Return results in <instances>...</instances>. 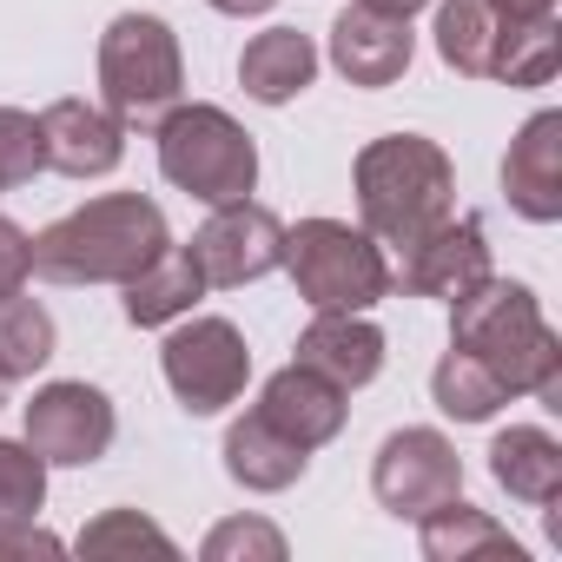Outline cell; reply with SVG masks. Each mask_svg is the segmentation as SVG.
Masks as SVG:
<instances>
[{
    "mask_svg": "<svg viewBox=\"0 0 562 562\" xmlns=\"http://www.w3.org/2000/svg\"><path fill=\"white\" fill-rule=\"evenodd\" d=\"M450 345L483 358L509 397H542L549 411H562V338L522 278L490 271L476 292H463L450 305Z\"/></svg>",
    "mask_w": 562,
    "mask_h": 562,
    "instance_id": "1",
    "label": "cell"
},
{
    "mask_svg": "<svg viewBox=\"0 0 562 562\" xmlns=\"http://www.w3.org/2000/svg\"><path fill=\"white\" fill-rule=\"evenodd\" d=\"M166 245H172V225L146 192H100L34 238V278H54V285H126Z\"/></svg>",
    "mask_w": 562,
    "mask_h": 562,
    "instance_id": "2",
    "label": "cell"
},
{
    "mask_svg": "<svg viewBox=\"0 0 562 562\" xmlns=\"http://www.w3.org/2000/svg\"><path fill=\"white\" fill-rule=\"evenodd\" d=\"M358 212L378 245L411 251L424 232H437L457 212V166L437 139L424 133H384L358 153Z\"/></svg>",
    "mask_w": 562,
    "mask_h": 562,
    "instance_id": "3",
    "label": "cell"
},
{
    "mask_svg": "<svg viewBox=\"0 0 562 562\" xmlns=\"http://www.w3.org/2000/svg\"><path fill=\"white\" fill-rule=\"evenodd\" d=\"M159 172L166 186H179L186 199L199 205H232V199H251L258 192V146L251 133L225 113V106H205V100H179L159 126Z\"/></svg>",
    "mask_w": 562,
    "mask_h": 562,
    "instance_id": "4",
    "label": "cell"
},
{
    "mask_svg": "<svg viewBox=\"0 0 562 562\" xmlns=\"http://www.w3.org/2000/svg\"><path fill=\"white\" fill-rule=\"evenodd\" d=\"M292 285L312 312H371L391 299V258L384 245L364 232V225H345V218H299L285 225V258Z\"/></svg>",
    "mask_w": 562,
    "mask_h": 562,
    "instance_id": "5",
    "label": "cell"
},
{
    "mask_svg": "<svg viewBox=\"0 0 562 562\" xmlns=\"http://www.w3.org/2000/svg\"><path fill=\"white\" fill-rule=\"evenodd\" d=\"M100 100L120 126H159L186 100V54L159 14H120L100 34Z\"/></svg>",
    "mask_w": 562,
    "mask_h": 562,
    "instance_id": "6",
    "label": "cell"
},
{
    "mask_svg": "<svg viewBox=\"0 0 562 562\" xmlns=\"http://www.w3.org/2000/svg\"><path fill=\"white\" fill-rule=\"evenodd\" d=\"M159 371L179 397V411L192 417H218L225 404L245 397L251 384V351H245V331L232 318H192L159 345Z\"/></svg>",
    "mask_w": 562,
    "mask_h": 562,
    "instance_id": "7",
    "label": "cell"
},
{
    "mask_svg": "<svg viewBox=\"0 0 562 562\" xmlns=\"http://www.w3.org/2000/svg\"><path fill=\"white\" fill-rule=\"evenodd\" d=\"M186 251L205 278V292H238V285H258L265 271H278V258H285V218L258 199H232V205H212V218L192 232Z\"/></svg>",
    "mask_w": 562,
    "mask_h": 562,
    "instance_id": "8",
    "label": "cell"
},
{
    "mask_svg": "<svg viewBox=\"0 0 562 562\" xmlns=\"http://www.w3.org/2000/svg\"><path fill=\"white\" fill-rule=\"evenodd\" d=\"M113 437H120L113 397L87 378L41 384L34 404H27V443L47 457V470H87L113 450Z\"/></svg>",
    "mask_w": 562,
    "mask_h": 562,
    "instance_id": "9",
    "label": "cell"
},
{
    "mask_svg": "<svg viewBox=\"0 0 562 562\" xmlns=\"http://www.w3.org/2000/svg\"><path fill=\"white\" fill-rule=\"evenodd\" d=\"M457 490H463V457H457V443H450L443 430L411 424V430H391V437H384V450H378V463H371V496H378L391 516L417 522L430 503H443V496H457Z\"/></svg>",
    "mask_w": 562,
    "mask_h": 562,
    "instance_id": "10",
    "label": "cell"
},
{
    "mask_svg": "<svg viewBox=\"0 0 562 562\" xmlns=\"http://www.w3.org/2000/svg\"><path fill=\"white\" fill-rule=\"evenodd\" d=\"M483 278H490V238H483L476 212H450L437 232H424L404 251V292H417V299L457 305L463 292L483 285Z\"/></svg>",
    "mask_w": 562,
    "mask_h": 562,
    "instance_id": "11",
    "label": "cell"
},
{
    "mask_svg": "<svg viewBox=\"0 0 562 562\" xmlns=\"http://www.w3.org/2000/svg\"><path fill=\"white\" fill-rule=\"evenodd\" d=\"M417 60V34L404 14H378V8H345L331 21V67L351 80V87H397Z\"/></svg>",
    "mask_w": 562,
    "mask_h": 562,
    "instance_id": "12",
    "label": "cell"
},
{
    "mask_svg": "<svg viewBox=\"0 0 562 562\" xmlns=\"http://www.w3.org/2000/svg\"><path fill=\"white\" fill-rule=\"evenodd\" d=\"M351 391H338L331 378H318L312 364H285V371H271L265 378V391H258V417L278 430V437H292L299 450H325L338 430H345V417H351V404H345Z\"/></svg>",
    "mask_w": 562,
    "mask_h": 562,
    "instance_id": "13",
    "label": "cell"
},
{
    "mask_svg": "<svg viewBox=\"0 0 562 562\" xmlns=\"http://www.w3.org/2000/svg\"><path fill=\"white\" fill-rule=\"evenodd\" d=\"M503 192L509 212L529 225H555L562 218V113L542 106L522 120V133L503 153Z\"/></svg>",
    "mask_w": 562,
    "mask_h": 562,
    "instance_id": "14",
    "label": "cell"
},
{
    "mask_svg": "<svg viewBox=\"0 0 562 562\" xmlns=\"http://www.w3.org/2000/svg\"><path fill=\"white\" fill-rule=\"evenodd\" d=\"M41 153L60 179H106L126 159V126L93 100H54L41 113Z\"/></svg>",
    "mask_w": 562,
    "mask_h": 562,
    "instance_id": "15",
    "label": "cell"
},
{
    "mask_svg": "<svg viewBox=\"0 0 562 562\" xmlns=\"http://www.w3.org/2000/svg\"><path fill=\"white\" fill-rule=\"evenodd\" d=\"M299 364H312L338 391H364L384 371V331L364 312H312V325L299 338Z\"/></svg>",
    "mask_w": 562,
    "mask_h": 562,
    "instance_id": "16",
    "label": "cell"
},
{
    "mask_svg": "<svg viewBox=\"0 0 562 562\" xmlns=\"http://www.w3.org/2000/svg\"><path fill=\"white\" fill-rule=\"evenodd\" d=\"M312 80H318V47H312V34H299V27H265V34H251L245 54H238V87H245L258 106H285V100H299Z\"/></svg>",
    "mask_w": 562,
    "mask_h": 562,
    "instance_id": "17",
    "label": "cell"
},
{
    "mask_svg": "<svg viewBox=\"0 0 562 562\" xmlns=\"http://www.w3.org/2000/svg\"><path fill=\"white\" fill-rule=\"evenodd\" d=\"M305 470H312V450H299L292 437H278L258 411H251V417H238V424L225 430V476H232L238 490H251V496H278V490H292Z\"/></svg>",
    "mask_w": 562,
    "mask_h": 562,
    "instance_id": "18",
    "label": "cell"
},
{
    "mask_svg": "<svg viewBox=\"0 0 562 562\" xmlns=\"http://www.w3.org/2000/svg\"><path fill=\"white\" fill-rule=\"evenodd\" d=\"M417 542H424L430 562H476V555H509V562H522V542H516L490 509L463 503V490L443 496V503H430V509L417 516Z\"/></svg>",
    "mask_w": 562,
    "mask_h": 562,
    "instance_id": "19",
    "label": "cell"
},
{
    "mask_svg": "<svg viewBox=\"0 0 562 562\" xmlns=\"http://www.w3.org/2000/svg\"><path fill=\"white\" fill-rule=\"evenodd\" d=\"M490 476H496L516 503L542 509V503L562 496V443H555L542 424H509V430L490 443Z\"/></svg>",
    "mask_w": 562,
    "mask_h": 562,
    "instance_id": "20",
    "label": "cell"
},
{
    "mask_svg": "<svg viewBox=\"0 0 562 562\" xmlns=\"http://www.w3.org/2000/svg\"><path fill=\"white\" fill-rule=\"evenodd\" d=\"M199 299H205V278H199L192 251L186 245H166L139 278H126V325H139V331L179 325Z\"/></svg>",
    "mask_w": 562,
    "mask_h": 562,
    "instance_id": "21",
    "label": "cell"
},
{
    "mask_svg": "<svg viewBox=\"0 0 562 562\" xmlns=\"http://www.w3.org/2000/svg\"><path fill=\"white\" fill-rule=\"evenodd\" d=\"M496 34H503V14L490 8V0H443L437 8V54L463 80H490Z\"/></svg>",
    "mask_w": 562,
    "mask_h": 562,
    "instance_id": "22",
    "label": "cell"
},
{
    "mask_svg": "<svg viewBox=\"0 0 562 562\" xmlns=\"http://www.w3.org/2000/svg\"><path fill=\"white\" fill-rule=\"evenodd\" d=\"M555 67H562V27H555V14H542V21H503L496 54H490V80H503V87H549Z\"/></svg>",
    "mask_w": 562,
    "mask_h": 562,
    "instance_id": "23",
    "label": "cell"
},
{
    "mask_svg": "<svg viewBox=\"0 0 562 562\" xmlns=\"http://www.w3.org/2000/svg\"><path fill=\"white\" fill-rule=\"evenodd\" d=\"M430 397H437V411H443L450 424H490V417L509 404V391L496 384V371H490L483 358L457 351V345L437 358V371H430Z\"/></svg>",
    "mask_w": 562,
    "mask_h": 562,
    "instance_id": "24",
    "label": "cell"
},
{
    "mask_svg": "<svg viewBox=\"0 0 562 562\" xmlns=\"http://www.w3.org/2000/svg\"><path fill=\"white\" fill-rule=\"evenodd\" d=\"M54 345H60V331H54V312L47 305H34L21 292L0 299V371H8L14 384L34 378V371H47Z\"/></svg>",
    "mask_w": 562,
    "mask_h": 562,
    "instance_id": "25",
    "label": "cell"
},
{
    "mask_svg": "<svg viewBox=\"0 0 562 562\" xmlns=\"http://www.w3.org/2000/svg\"><path fill=\"white\" fill-rule=\"evenodd\" d=\"M47 503V457L27 437H0V529L34 522Z\"/></svg>",
    "mask_w": 562,
    "mask_h": 562,
    "instance_id": "26",
    "label": "cell"
},
{
    "mask_svg": "<svg viewBox=\"0 0 562 562\" xmlns=\"http://www.w3.org/2000/svg\"><path fill=\"white\" fill-rule=\"evenodd\" d=\"M80 555H126V549H153V555H179V542L153 522V516H139V509H106V516H93L87 529H80V542H74Z\"/></svg>",
    "mask_w": 562,
    "mask_h": 562,
    "instance_id": "27",
    "label": "cell"
},
{
    "mask_svg": "<svg viewBox=\"0 0 562 562\" xmlns=\"http://www.w3.org/2000/svg\"><path fill=\"white\" fill-rule=\"evenodd\" d=\"M205 562H285V536H278L265 516H232L199 542Z\"/></svg>",
    "mask_w": 562,
    "mask_h": 562,
    "instance_id": "28",
    "label": "cell"
},
{
    "mask_svg": "<svg viewBox=\"0 0 562 562\" xmlns=\"http://www.w3.org/2000/svg\"><path fill=\"white\" fill-rule=\"evenodd\" d=\"M34 172H47L41 120H34V113H21V106H0V192L27 186Z\"/></svg>",
    "mask_w": 562,
    "mask_h": 562,
    "instance_id": "29",
    "label": "cell"
},
{
    "mask_svg": "<svg viewBox=\"0 0 562 562\" xmlns=\"http://www.w3.org/2000/svg\"><path fill=\"white\" fill-rule=\"evenodd\" d=\"M27 278H34V238L14 218H0V299L27 292Z\"/></svg>",
    "mask_w": 562,
    "mask_h": 562,
    "instance_id": "30",
    "label": "cell"
},
{
    "mask_svg": "<svg viewBox=\"0 0 562 562\" xmlns=\"http://www.w3.org/2000/svg\"><path fill=\"white\" fill-rule=\"evenodd\" d=\"M67 542L47 536L41 522H14V529H0V555H60Z\"/></svg>",
    "mask_w": 562,
    "mask_h": 562,
    "instance_id": "31",
    "label": "cell"
},
{
    "mask_svg": "<svg viewBox=\"0 0 562 562\" xmlns=\"http://www.w3.org/2000/svg\"><path fill=\"white\" fill-rule=\"evenodd\" d=\"M490 8L503 21H542V14H555V0H490Z\"/></svg>",
    "mask_w": 562,
    "mask_h": 562,
    "instance_id": "32",
    "label": "cell"
},
{
    "mask_svg": "<svg viewBox=\"0 0 562 562\" xmlns=\"http://www.w3.org/2000/svg\"><path fill=\"white\" fill-rule=\"evenodd\" d=\"M205 8H218V14H232V21H251V14H271L278 0H205Z\"/></svg>",
    "mask_w": 562,
    "mask_h": 562,
    "instance_id": "33",
    "label": "cell"
},
{
    "mask_svg": "<svg viewBox=\"0 0 562 562\" xmlns=\"http://www.w3.org/2000/svg\"><path fill=\"white\" fill-rule=\"evenodd\" d=\"M364 8H378V14H404V21H411L417 8H430V0H364Z\"/></svg>",
    "mask_w": 562,
    "mask_h": 562,
    "instance_id": "34",
    "label": "cell"
},
{
    "mask_svg": "<svg viewBox=\"0 0 562 562\" xmlns=\"http://www.w3.org/2000/svg\"><path fill=\"white\" fill-rule=\"evenodd\" d=\"M8 397H14V378H8V371H0V404H8Z\"/></svg>",
    "mask_w": 562,
    "mask_h": 562,
    "instance_id": "35",
    "label": "cell"
}]
</instances>
